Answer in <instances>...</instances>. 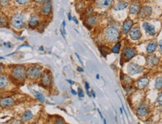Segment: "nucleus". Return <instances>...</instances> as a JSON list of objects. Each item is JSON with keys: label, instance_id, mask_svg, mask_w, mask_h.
<instances>
[{"label": "nucleus", "instance_id": "c03bdc74", "mask_svg": "<svg viewBox=\"0 0 162 124\" xmlns=\"http://www.w3.org/2000/svg\"><path fill=\"white\" fill-rule=\"evenodd\" d=\"M91 94H92V95L94 96V97H96V95H95V92H94V91H91Z\"/></svg>", "mask_w": 162, "mask_h": 124}, {"label": "nucleus", "instance_id": "393cba45", "mask_svg": "<svg viewBox=\"0 0 162 124\" xmlns=\"http://www.w3.org/2000/svg\"><path fill=\"white\" fill-rule=\"evenodd\" d=\"M86 22L88 25H94L97 22V18L94 15H90L86 19Z\"/></svg>", "mask_w": 162, "mask_h": 124}, {"label": "nucleus", "instance_id": "473e14b6", "mask_svg": "<svg viewBox=\"0 0 162 124\" xmlns=\"http://www.w3.org/2000/svg\"><path fill=\"white\" fill-rule=\"evenodd\" d=\"M162 99V94L161 93H160V94H159V96L158 97V98H157V102L158 103V105L160 106L162 105V99Z\"/></svg>", "mask_w": 162, "mask_h": 124}, {"label": "nucleus", "instance_id": "2eb2a0df", "mask_svg": "<svg viewBox=\"0 0 162 124\" xmlns=\"http://www.w3.org/2000/svg\"><path fill=\"white\" fill-rule=\"evenodd\" d=\"M40 22V18H39V16L37 14H32L30 17L29 20V26L30 28H35V27L37 26Z\"/></svg>", "mask_w": 162, "mask_h": 124}, {"label": "nucleus", "instance_id": "dca6fc26", "mask_svg": "<svg viewBox=\"0 0 162 124\" xmlns=\"http://www.w3.org/2000/svg\"><path fill=\"white\" fill-rule=\"evenodd\" d=\"M133 25V22L132 20H131L130 19H127L125 20L123 23V33L124 35H127L129 33V30L131 29V28Z\"/></svg>", "mask_w": 162, "mask_h": 124}, {"label": "nucleus", "instance_id": "c756f323", "mask_svg": "<svg viewBox=\"0 0 162 124\" xmlns=\"http://www.w3.org/2000/svg\"><path fill=\"white\" fill-rule=\"evenodd\" d=\"M10 4V0H0V5L2 7H7Z\"/></svg>", "mask_w": 162, "mask_h": 124}, {"label": "nucleus", "instance_id": "b1692460", "mask_svg": "<svg viewBox=\"0 0 162 124\" xmlns=\"http://www.w3.org/2000/svg\"><path fill=\"white\" fill-rule=\"evenodd\" d=\"M8 24V19L5 17V15L0 13V27H6Z\"/></svg>", "mask_w": 162, "mask_h": 124}, {"label": "nucleus", "instance_id": "a211bd4d", "mask_svg": "<svg viewBox=\"0 0 162 124\" xmlns=\"http://www.w3.org/2000/svg\"><path fill=\"white\" fill-rule=\"evenodd\" d=\"M96 5L100 8H107L113 2V0H96Z\"/></svg>", "mask_w": 162, "mask_h": 124}, {"label": "nucleus", "instance_id": "9d476101", "mask_svg": "<svg viewBox=\"0 0 162 124\" xmlns=\"http://www.w3.org/2000/svg\"><path fill=\"white\" fill-rule=\"evenodd\" d=\"M41 11L44 15L48 16L50 14L51 11H52V2H51L50 0H46V2H44L43 6H42Z\"/></svg>", "mask_w": 162, "mask_h": 124}, {"label": "nucleus", "instance_id": "6e6552de", "mask_svg": "<svg viewBox=\"0 0 162 124\" xmlns=\"http://www.w3.org/2000/svg\"><path fill=\"white\" fill-rule=\"evenodd\" d=\"M129 35L130 38L133 40H138L142 37L141 31L138 27H134V28L132 27L129 32Z\"/></svg>", "mask_w": 162, "mask_h": 124}, {"label": "nucleus", "instance_id": "4be33fe9", "mask_svg": "<svg viewBox=\"0 0 162 124\" xmlns=\"http://www.w3.org/2000/svg\"><path fill=\"white\" fill-rule=\"evenodd\" d=\"M9 83L8 79L5 75H0V89L5 88Z\"/></svg>", "mask_w": 162, "mask_h": 124}, {"label": "nucleus", "instance_id": "ea45409f", "mask_svg": "<svg viewBox=\"0 0 162 124\" xmlns=\"http://www.w3.org/2000/svg\"><path fill=\"white\" fill-rule=\"evenodd\" d=\"M77 69H78V71H79V72H83L84 71V70L82 68V67H78Z\"/></svg>", "mask_w": 162, "mask_h": 124}, {"label": "nucleus", "instance_id": "4468645a", "mask_svg": "<svg viewBox=\"0 0 162 124\" xmlns=\"http://www.w3.org/2000/svg\"><path fill=\"white\" fill-rule=\"evenodd\" d=\"M149 111V109L148 106L147 105H141V106H139L138 108L136 110V112L137 114L140 117H144V116H147L148 114Z\"/></svg>", "mask_w": 162, "mask_h": 124}, {"label": "nucleus", "instance_id": "412c9836", "mask_svg": "<svg viewBox=\"0 0 162 124\" xmlns=\"http://www.w3.org/2000/svg\"><path fill=\"white\" fill-rule=\"evenodd\" d=\"M127 7H128L127 2H124V1H120V2H117V3L115 5V6L114 7V10L122 11L126 8Z\"/></svg>", "mask_w": 162, "mask_h": 124}, {"label": "nucleus", "instance_id": "a19ab883", "mask_svg": "<svg viewBox=\"0 0 162 124\" xmlns=\"http://www.w3.org/2000/svg\"><path fill=\"white\" fill-rule=\"evenodd\" d=\"M68 20H72V17H71V14L70 13H68Z\"/></svg>", "mask_w": 162, "mask_h": 124}, {"label": "nucleus", "instance_id": "a878e982", "mask_svg": "<svg viewBox=\"0 0 162 124\" xmlns=\"http://www.w3.org/2000/svg\"><path fill=\"white\" fill-rule=\"evenodd\" d=\"M155 87L157 90H161L162 88V78L161 76H159L156 79L155 82Z\"/></svg>", "mask_w": 162, "mask_h": 124}, {"label": "nucleus", "instance_id": "c85d7f7f", "mask_svg": "<svg viewBox=\"0 0 162 124\" xmlns=\"http://www.w3.org/2000/svg\"><path fill=\"white\" fill-rule=\"evenodd\" d=\"M123 83H125V84L127 85H130L131 83L133 82V81H132V79L129 77V75H124L123 79Z\"/></svg>", "mask_w": 162, "mask_h": 124}, {"label": "nucleus", "instance_id": "0eeeda50", "mask_svg": "<svg viewBox=\"0 0 162 124\" xmlns=\"http://www.w3.org/2000/svg\"><path fill=\"white\" fill-rule=\"evenodd\" d=\"M128 73L129 75H135L140 73L143 71V67L135 63H130L128 65Z\"/></svg>", "mask_w": 162, "mask_h": 124}, {"label": "nucleus", "instance_id": "6ab92c4d", "mask_svg": "<svg viewBox=\"0 0 162 124\" xmlns=\"http://www.w3.org/2000/svg\"><path fill=\"white\" fill-rule=\"evenodd\" d=\"M157 47H158L157 42H156V41H155V40H152V41L149 42V44L147 45V52L148 54L153 53V52L156 50Z\"/></svg>", "mask_w": 162, "mask_h": 124}, {"label": "nucleus", "instance_id": "f3484780", "mask_svg": "<svg viewBox=\"0 0 162 124\" xmlns=\"http://www.w3.org/2000/svg\"><path fill=\"white\" fill-rule=\"evenodd\" d=\"M149 83V80L148 78L147 77H143L140 78V79H138L137 82V87L139 89H144L145 87H147L148 86Z\"/></svg>", "mask_w": 162, "mask_h": 124}, {"label": "nucleus", "instance_id": "7ed1b4c3", "mask_svg": "<svg viewBox=\"0 0 162 124\" xmlns=\"http://www.w3.org/2000/svg\"><path fill=\"white\" fill-rule=\"evenodd\" d=\"M104 37L108 42L115 43L120 38V32L114 27H108L104 32Z\"/></svg>", "mask_w": 162, "mask_h": 124}, {"label": "nucleus", "instance_id": "9b49d317", "mask_svg": "<svg viewBox=\"0 0 162 124\" xmlns=\"http://www.w3.org/2000/svg\"><path fill=\"white\" fill-rule=\"evenodd\" d=\"M14 104V99L12 97H5L0 99V106L2 108L11 107Z\"/></svg>", "mask_w": 162, "mask_h": 124}, {"label": "nucleus", "instance_id": "4c0bfd02", "mask_svg": "<svg viewBox=\"0 0 162 124\" xmlns=\"http://www.w3.org/2000/svg\"><path fill=\"white\" fill-rule=\"evenodd\" d=\"M71 92H72V94H73V95H77V92L74 91L73 89H71Z\"/></svg>", "mask_w": 162, "mask_h": 124}, {"label": "nucleus", "instance_id": "e433bc0d", "mask_svg": "<svg viewBox=\"0 0 162 124\" xmlns=\"http://www.w3.org/2000/svg\"><path fill=\"white\" fill-rule=\"evenodd\" d=\"M73 20L74 22L75 23V24H78V23H78V20H77V19H76V17H73Z\"/></svg>", "mask_w": 162, "mask_h": 124}, {"label": "nucleus", "instance_id": "1a4fd4ad", "mask_svg": "<svg viewBox=\"0 0 162 124\" xmlns=\"http://www.w3.org/2000/svg\"><path fill=\"white\" fill-rule=\"evenodd\" d=\"M152 8L150 6H144L140 8L138 12V15L141 18H146V17H149L152 14Z\"/></svg>", "mask_w": 162, "mask_h": 124}, {"label": "nucleus", "instance_id": "2f4dec72", "mask_svg": "<svg viewBox=\"0 0 162 124\" xmlns=\"http://www.w3.org/2000/svg\"><path fill=\"white\" fill-rule=\"evenodd\" d=\"M77 94L79 95V97H84V96H85V94H84V91L83 90H82L81 87H79L78 88V93H77Z\"/></svg>", "mask_w": 162, "mask_h": 124}, {"label": "nucleus", "instance_id": "20e7f679", "mask_svg": "<svg viewBox=\"0 0 162 124\" xmlns=\"http://www.w3.org/2000/svg\"><path fill=\"white\" fill-rule=\"evenodd\" d=\"M43 73L41 67L37 65L32 66L26 70V77L31 80H37L40 79Z\"/></svg>", "mask_w": 162, "mask_h": 124}, {"label": "nucleus", "instance_id": "49530a36", "mask_svg": "<svg viewBox=\"0 0 162 124\" xmlns=\"http://www.w3.org/2000/svg\"><path fill=\"white\" fill-rule=\"evenodd\" d=\"M96 79H99V74H97V75H96Z\"/></svg>", "mask_w": 162, "mask_h": 124}, {"label": "nucleus", "instance_id": "39448f33", "mask_svg": "<svg viewBox=\"0 0 162 124\" xmlns=\"http://www.w3.org/2000/svg\"><path fill=\"white\" fill-rule=\"evenodd\" d=\"M41 78V83L44 87H49L52 84V74L50 71L46 70L45 72L42 73L40 76Z\"/></svg>", "mask_w": 162, "mask_h": 124}, {"label": "nucleus", "instance_id": "aec40b11", "mask_svg": "<svg viewBox=\"0 0 162 124\" xmlns=\"http://www.w3.org/2000/svg\"><path fill=\"white\" fill-rule=\"evenodd\" d=\"M147 64L150 66H156L159 63V58L155 55H152V56L147 57Z\"/></svg>", "mask_w": 162, "mask_h": 124}, {"label": "nucleus", "instance_id": "5701e85b", "mask_svg": "<svg viewBox=\"0 0 162 124\" xmlns=\"http://www.w3.org/2000/svg\"><path fill=\"white\" fill-rule=\"evenodd\" d=\"M32 118H33V114H32V111H26L23 114L21 119H22V121H23V122H27V121H29L30 120H32Z\"/></svg>", "mask_w": 162, "mask_h": 124}, {"label": "nucleus", "instance_id": "f8f14e48", "mask_svg": "<svg viewBox=\"0 0 162 124\" xmlns=\"http://www.w3.org/2000/svg\"><path fill=\"white\" fill-rule=\"evenodd\" d=\"M143 28H144V29L145 30V32H147L148 35H149L154 36L156 35V29H155L154 25H152V24L147 22L144 23H143Z\"/></svg>", "mask_w": 162, "mask_h": 124}, {"label": "nucleus", "instance_id": "7c9ffc66", "mask_svg": "<svg viewBox=\"0 0 162 124\" xmlns=\"http://www.w3.org/2000/svg\"><path fill=\"white\" fill-rule=\"evenodd\" d=\"M30 0H15V2H17V4L20 5H26L27 3H29Z\"/></svg>", "mask_w": 162, "mask_h": 124}, {"label": "nucleus", "instance_id": "79ce46f5", "mask_svg": "<svg viewBox=\"0 0 162 124\" xmlns=\"http://www.w3.org/2000/svg\"><path fill=\"white\" fill-rule=\"evenodd\" d=\"M98 112H99V114H100V117H101V118H102V120H103V116H102V114H101V111H99V109H98Z\"/></svg>", "mask_w": 162, "mask_h": 124}, {"label": "nucleus", "instance_id": "ddd939ff", "mask_svg": "<svg viewBox=\"0 0 162 124\" xmlns=\"http://www.w3.org/2000/svg\"><path fill=\"white\" fill-rule=\"evenodd\" d=\"M140 9V2L137 1H134L129 5V13L131 14H137Z\"/></svg>", "mask_w": 162, "mask_h": 124}, {"label": "nucleus", "instance_id": "f257e3e1", "mask_svg": "<svg viewBox=\"0 0 162 124\" xmlns=\"http://www.w3.org/2000/svg\"><path fill=\"white\" fill-rule=\"evenodd\" d=\"M11 77L16 82H23L26 78V70L22 65H17L12 68L11 71Z\"/></svg>", "mask_w": 162, "mask_h": 124}, {"label": "nucleus", "instance_id": "423d86ee", "mask_svg": "<svg viewBox=\"0 0 162 124\" xmlns=\"http://www.w3.org/2000/svg\"><path fill=\"white\" fill-rule=\"evenodd\" d=\"M136 56V50L132 47H125L122 54V58L125 61H129Z\"/></svg>", "mask_w": 162, "mask_h": 124}, {"label": "nucleus", "instance_id": "f704fd0d", "mask_svg": "<svg viewBox=\"0 0 162 124\" xmlns=\"http://www.w3.org/2000/svg\"><path fill=\"white\" fill-rule=\"evenodd\" d=\"M35 2H38V3H42V2H46V0H34Z\"/></svg>", "mask_w": 162, "mask_h": 124}, {"label": "nucleus", "instance_id": "37998d69", "mask_svg": "<svg viewBox=\"0 0 162 124\" xmlns=\"http://www.w3.org/2000/svg\"><path fill=\"white\" fill-rule=\"evenodd\" d=\"M159 47H160V50H161V48H162L161 41H160V44H159Z\"/></svg>", "mask_w": 162, "mask_h": 124}, {"label": "nucleus", "instance_id": "72a5a7b5", "mask_svg": "<svg viewBox=\"0 0 162 124\" xmlns=\"http://www.w3.org/2000/svg\"><path fill=\"white\" fill-rule=\"evenodd\" d=\"M85 88H86V91H87V95H88L89 97H91V94H90V91H89V88H90V87H89V83L87 82H85Z\"/></svg>", "mask_w": 162, "mask_h": 124}, {"label": "nucleus", "instance_id": "cd10ccee", "mask_svg": "<svg viewBox=\"0 0 162 124\" xmlns=\"http://www.w3.org/2000/svg\"><path fill=\"white\" fill-rule=\"evenodd\" d=\"M120 48H121V44L120 42L117 43V44H116L115 46H114L113 48H112L111 49V52H114V53H119L120 52Z\"/></svg>", "mask_w": 162, "mask_h": 124}, {"label": "nucleus", "instance_id": "58836bf2", "mask_svg": "<svg viewBox=\"0 0 162 124\" xmlns=\"http://www.w3.org/2000/svg\"><path fill=\"white\" fill-rule=\"evenodd\" d=\"M67 82H68L69 83H70V84H71V85H74V84H75V82H73L72 80H69V79H68V80H67Z\"/></svg>", "mask_w": 162, "mask_h": 124}, {"label": "nucleus", "instance_id": "c9c22d12", "mask_svg": "<svg viewBox=\"0 0 162 124\" xmlns=\"http://www.w3.org/2000/svg\"><path fill=\"white\" fill-rule=\"evenodd\" d=\"M75 56H77V58H78V59H79V62H80L81 64H83V63H82V59L80 58V57H79V55H78V54L77 53H75Z\"/></svg>", "mask_w": 162, "mask_h": 124}, {"label": "nucleus", "instance_id": "a18cd8bd", "mask_svg": "<svg viewBox=\"0 0 162 124\" xmlns=\"http://www.w3.org/2000/svg\"><path fill=\"white\" fill-rule=\"evenodd\" d=\"M2 67H0V74H1V73H2Z\"/></svg>", "mask_w": 162, "mask_h": 124}, {"label": "nucleus", "instance_id": "f03ea898", "mask_svg": "<svg viewBox=\"0 0 162 124\" xmlns=\"http://www.w3.org/2000/svg\"><path fill=\"white\" fill-rule=\"evenodd\" d=\"M11 24L14 29L20 30L25 25V17L23 13H16L11 19Z\"/></svg>", "mask_w": 162, "mask_h": 124}, {"label": "nucleus", "instance_id": "de8ad7c7", "mask_svg": "<svg viewBox=\"0 0 162 124\" xmlns=\"http://www.w3.org/2000/svg\"><path fill=\"white\" fill-rule=\"evenodd\" d=\"M0 97H1V95H0Z\"/></svg>", "mask_w": 162, "mask_h": 124}, {"label": "nucleus", "instance_id": "bb28decb", "mask_svg": "<svg viewBox=\"0 0 162 124\" xmlns=\"http://www.w3.org/2000/svg\"><path fill=\"white\" fill-rule=\"evenodd\" d=\"M34 94H35V97L37 98V100H39L41 102H45V97H44V95L42 94H40L38 91H34Z\"/></svg>", "mask_w": 162, "mask_h": 124}]
</instances>
